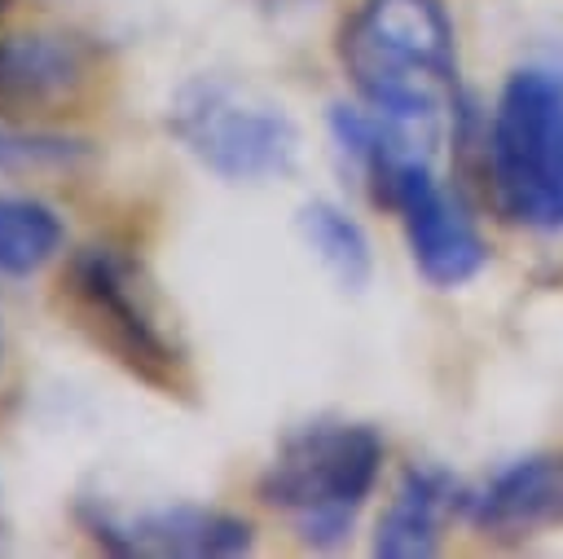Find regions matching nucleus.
Masks as SVG:
<instances>
[{"mask_svg":"<svg viewBox=\"0 0 563 559\" xmlns=\"http://www.w3.org/2000/svg\"><path fill=\"white\" fill-rule=\"evenodd\" d=\"M339 62L365 106L440 136L457 97L453 22L440 0H361L339 31Z\"/></svg>","mask_w":563,"mask_h":559,"instance_id":"nucleus-1","label":"nucleus"},{"mask_svg":"<svg viewBox=\"0 0 563 559\" xmlns=\"http://www.w3.org/2000/svg\"><path fill=\"white\" fill-rule=\"evenodd\" d=\"M62 308L70 326L123 374L158 396H189V357L176 343L141 260H132L123 246H79L62 273Z\"/></svg>","mask_w":563,"mask_h":559,"instance_id":"nucleus-2","label":"nucleus"},{"mask_svg":"<svg viewBox=\"0 0 563 559\" xmlns=\"http://www.w3.org/2000/svg\"><path fill=\"white\" fill-rule=\"evenodd\" d=\"M383 475V436L369 423L317 418L282 436L255 493L312 550H334L352 537Z\"/></svg>","mask_w":563,"mask_h":559,"instance_id":"nucleus-3","label":"nucleus"},{"mask_svg":"<svg viewBox=\"0 0 563 559\" xmlns=\"http://www.w3.org/2000/svg\"><path fill=\"white\" fill-rule=\"evenodd\" d=\"M488 185L510 224L563 229V70L506 75L488 119Z\"/></svg>","mask_w":563,"mask_h":559,"instance_id":"nucleus-4","label":"nucleus"},{"mask_svg":"<svg viewBox=\"0 0 563 559\" xmlns=\"http://www.w3.org/2000/svg\"><path fill=\"white\" fill-rule=\"evenodd\" d=\"M167 136L229 185L277 180L299 158L295 119L224 75H189L167 101Z\"/></svg>","mask_w":563,"mask_h":559,"instance_id":"nucleus-5","label":"nucleus"},{"mask_svg":"<svg viewBox=\"0 0 563 559\" xmlns=\"http://www.w3.org/2000/svg\"><path fill=\"white\" fill-rule=\"evenodd\" d=\"M75 519L92 546L119 559H238L255 546L251 519L202 502L123 511L101 497H79Z\"/></svg>","mask_w":563,"mask_h":559,"instance_id":"nucleus-6","label":"nucleus"},{"mask_svg":"<svg viewBox=\"0 0 563 559\" xmlns=\"http://www.w3.org/2000/svg\"><path fill=\"white\" fill-rule=\"evenodd\" d=\"M383 207H391L400 216L413 268L440 286H466L471 277H479V268L488 264V246L479 238V229L471 224V216L462 211V202L435 180L431 158H405L391 180L378 194Z\"/></svg>","mask_w":563,"mask_h":559,"instance_id":"nucleus-7","label":"nucleus"},{"mask_svg":"<svg viewBox=\"0 0 563 559\" xmlns=\"http://www.w3.org/2000/svg\"><path fill=\"white\" fill-rule=\"evenodd\" d=\"M484 537L523 541L563 524V449H541L506 462L479 489H466L462 511Z\"/></svg>","mask_w":563,"mask_h":559,"instance_id":"nucleus-8","label":"nucleus"},{"mask_svg":"<svg viewBox=\"0 0 563 559\" xmlns=\"http://www.w3.org/2000/svg\"><path fill=\"white\" fill-rule=\"evenodd\" d=\"M97 70V48L66 31L0 35V114H35L75 101Z\"/></svg>","mask_w":563,"mask_h":559,"instance_id":"nucleus-9","label":"nucleus"},{"mask_svg":"<svg viewBox=\"0 0 563 559\" xmlns=\"http://www.w3.org/2000/svg\"><path fill=\"white\" fill-rule=\"evenodd\" d=\"M466 511V489L444 467H409L378 515L374 555L378 559H431L440 550V528L449 515Z\"/></svg>","mask_w":563,"mask_h":559,"instance_id":"nucleus-10","label":"nucleus"},{"mask_svg":"<svg viewBox=\"0 0 563 559\" xmlns=\"http://www.w3.org/2000/svg\"><path fill=\"white\" fill-rule=\"evenodd\" d=\"M299 233L308 242V251L317 255V264L343 286V291H361L374 273V251L365 229L330 198H312L299 207Z\"/></svg>","mask_w":563,"mask_h":559,"instance_id":"nucleus-11","label":"nucleus"},{"mask_svg":"<svg viewBox=\"0 0 563 559\" xmlns=\"http://www.w3.org/2000/svg\"><path fill=\"white\" fill-rule=\"evenodd\" d=\"M66 242L62 216L31 194H0V277H31L57 260Z\"/></svg>","mask_w":563,"mask_h":559,"instance_id":"nucleus-12","label":"nucleus"},{"mask_svg":"<svg viewBox=\"0 0 563 559\" xmlns=\"http://www.w3.org/2000/svg\"><path fill=\"white\" fill-rule=\"evenodd\" d=\"M92 158V145L79 136L0 123V176H44V172H75Z\"/></svg>","mask_w":563,"mask_h":559,"instance_id":"nucleus-13","label":"nucleus"},{"mask_svg":"<svg viewBox=\"0 0 563 559\" xmlns=\"http://www.w3.org/2000/svg\"><path fill=\"white\" fill-rule=\"evenodd\" d=\"M9 9H13V0H0V18H4V13H9Z\"/></svg>","mask_w":563,"mask_h":559,"instance_id":"nucleus-14","label":"nucleus"},{"mask_svg":"<svg viewBox=\"0 0 563 559\" xmlns=\"http://www.w3.org/2000/svg\"><path fill=\"white\" fill-rule=\"evenodd\" d=\"M0 533H4V515H0Z\"/></svg>","mask_w":563,"mask_h":559,"instance_id":"nucleus-15","label":"nucleus"},{"mask_svg":"<svg viewBox=\"0 0 563 559\" xmlns=\"http://www.w3.org/2000/svg\"><path fill=\"white\" fill-rule=\"evenodd\" d=\"M0 352H4V335H0Z\"/></svg>","mask_w":563,"mask_h":559,"instance_id":"nucleus-16","label":"nucleus"}]
</instances>
